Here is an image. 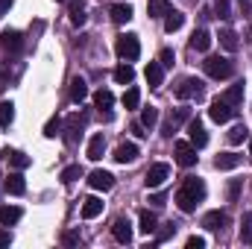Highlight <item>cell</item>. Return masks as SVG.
Returning <instances> with one entry per match:
<instances>
[{
	"label": "cell",
	"mask_w": 252,
	"mask_h": 249,
	"mask_svg": "<svg viewBox=\"0 0 252 249\" xmlns=\"http://www.w3.org/2000/svg\"><path fill=\"white\" fill-rule=\"evenodd\" d=\"M247 135H250V132H247V126L238 124L235 129H232V132H229V144H241V141H244Z\"/></svg>",
	"instance_id": "cell-38"
},
{
	"label": "cell",
	"mask_w": 252,
	"mask_h": 249,
	"mask_svg": "<svg viewBox=\"0 0 252 249\" xmlns=\"http://www.w3.org/2000/svg\"><path fill=\"white\" fill-rule=\"evenodd\" d=\"M6 156H9V161H12L18 170L30 167V156H27V153H21V150H12V153H6Z\"/></svg>",
	"instance_id": "cell-34"
},
{
	"label": "cell",
	"mask_w": 252,
	"mask_h": 249,
	"mask_svg": "<svg viewBox=\"0 0 252 249\" xmlns=\"http://www.w3.org/2000/svg\"><path fill=\"white\" fill-rule=\"evenodd\" d=\"M109 12H112V21L115 24H129L132 21V6L129 3H115Z\"/></svg>",
	"instance_id": "cell-23"
},
{
	"label": "cell",
	"mask_w": 252,
	"mask_h": 249,
	"mask_svg": "<svg viewBox=\"0 0 252 249\" xmlns=\"http://www.w3.org/2000/svg\"><path fill=\"white\" fill-rule=\"evenodd\" d=\"M132 79H135V70H132V64H118L115 67V82L118 85H132Z\"/></svg>",
	"instance_id": "cell-29"
},
{
	"label": "cell",
	"mask_w": 252,
	"mask_h": 249,
	"mask_svg": "<svg viewBox=\"0 0 252 249\" xmlns=\"http://www.w3.org/2000/svg\"><path fill=\"white\" fill-rule=\"evenodd\" d=\"M205 199V182L202 179H196V176H188L185 179V185L179 187V193H176V205H179V211H196V205Z\"/></svg>",
	"instance_id": "cell-1"
},
{
	"label": "cell",
	"mask_w": 252,
	"mask_h": 249,
	"mask_svg": "<svg viewBox=\"0 0 252 249\" xmlns=\"http://www.w3.org/2000/svg\"><path fill=\"white\" fill-rule=\"evenodd\" d=\"M196 147L193 144H188V141H179L176 144V164H182V167H193L196 164Z\"/></svg>",
	"instance_id": "cell-8"
},
{
	"label": "cell",
	"mask_w": 252,
	"mask_h": 249,
	"mask_svg": "<svg viewBox=\"0 0 252 249\" xmlns=\"http://www.w3.org/2000/svg\"><path fill=\"white\" fill-rule=\"evenodd\" d=\"M188 138L196 150H202L208 144V132H205V126L199 124V121H188Z\"/></svg>",
	"instance_id": "cell-10"
},
{
	"label": "cell",
	"mask_w": 252,
	"mask_h": 249,
	"mask_svg": "<svg viewBox=\"0 0 252 249\" xmlns=\"http://www.w3.org/2000/svg\"><path fill=\"white\" fill-rule=\"evenodd\" d=\"M202 67H205V73H208L211 79H229V76L235 73L232 62L223 59V56H208V59L202 62Z\"/></svg>",
	"instance_id": "cell-2"
},
{
	"label": "cell",
	"mask_w": 252,
	"mask_h": 249,
	"mask_svg": "<svg viewBox=\"0 0 252 249\" xmlns=\"http://www.w3.org/2000/svg\"><path fill=\"white\" fill-rule=\"evenodd\" d=\"M64 244H67V247H76V244H82V238H79L76 232H67V235H64Z\"/></svg>",
	"instance_id": "cell-45"
},
{
	"label": "cell",
	"mask_w": 252,
	"mask_h": 249,
	"mask_svg": "<svg viewBox=\"0 0 252 249\" xmlns=\"http://www.w3.org/2000/svg\"><path fill=\"white\" fill-rule=\"evenodd\" d=\"M138 220H141V226H138V229H141L144 235H153V232L158 229V217H156L153 211H147V208H144V211L138 214Z\"/></svg>",
	"instance_id": "cell-22"
},
{
	"label": "cell",
	"mask_w": 252,
	"mask_h": 249,
	"mask_svg": "<svg viewBox=\"0 0 252 249\" xmlns=\"http://www.w3.org/2000/svg\"><path fill=\"white\" fill-rule=\"evenodd\" d=\"M0 44H3L6 50L18 53V50H21V32H15V30H6V32L0 35Z\"/></svg>",
	"instance_id": "cell-24"
},
{
	"label": "cell",
	"mask_w": 252,
	"mask_h": 249,
	"mask_svg": "<svg viewBox=\"0 0 252 249\" xmlns=\"http://www.w3.org/2000/svg\"><path fill=\"white\" fill-rule=\"evenodd\" d=\"M9 244H12V235H9V232H3V229H0V247H9Z\"/></svg>",
	"instance_id": "cell-47"
},
{
	"label": "cell",
	"mask_w": 252,
	"mask_h": 249,
	"mask_svg": "<svg viewBox=\"0 0 252 249\" xmlns=\"http://www.w3.org/2000/svg\"><path fill=\"white\" fill-rule=\"evenodd\" d=\"M9 6H12V0H0V18L9 12Z\"/></svg>",
	"instance_id": "cell-49"
},
{
	"label": "cell",
	"mask_w": 252,
	"mask_h": 249,
	"mask_svg": "<svg viewBox=\"0 0 252 249\" xmlns=\"http://www.w3.org/2000/svg\"><path fill=\"white\" fill-rule=\"evenodd\" d=\"M173 235H176V226H173V223H167L164 229H158V235H156V244H164V241H170Z\"/></svg>",
	"instance_id": "cell-39"
},
{
	"label": "cell",
	"mask_w": 252,
	"mask_h": 249,
	"mask_svg": "<svg viewBox=\"0 0 252 249\" xmlns=\"http://www.w3.org/2000/svg\"><path fill=\"white\" fill-rule=\"evenodd\" d=\"M15 121V106L12 103H0V126H9Z\"/></svg>",
	"instance_id": "cell-35"
},
{
	"label": "cell",
	"mask_w": 252,
	"mask_h": 249,
	"mask_svg": "<svg viewBox=\"0 0 252 249\" xmlns=\"http://www.w3.org/2000/svg\"><path fill=\"white\" fill-rule=\"evenodd\" d=\"M103 153H106V138H103V135H94V138L88 141V158H91V161H100Z\"/></svg>",
	"instance_id": "cell-21"
},
{
	"label": "cell",
	"mask_w": 252,
	"mask_h": 249,
	"mask_svg": "<svg viewBox=\"0 0 252 249\" xmlns=\"http://www.w3.org/2000/svg\"><path fill=\"white\" fill-rule=\"evenodd\" d=\"M214 12H217V18H223V21H229V18H232V9H229V0H217V3H214Z\"/></svg>",
	"instance_id": "cell-40"
},
{
	"label": "cell",
	"mask_w": 252,
	"mask_h": 249,
	"mask_svg": "<svg viewBox=\"0 0 252 249\" xmlns=\"http://www.w3.org/2000/svg\"><path fill=\"white\" fill-rule=\"evenodd\" d=\"M138 158V144H132V141H126L121 144L118 150H115V161L118 164H129V161H135Z\"/></svg>",
	"instance_id": "cell-14"
},
{
	"label": "cell",
	"mask_w": 252,
	"mask_h": 249,
	"mask_svg": "<svg viewBox=\"0 0 252 249\" xmlns=\"http://www.w3.org/2000/svg\"><path fill=\"white\" fill-rule=\"evenodd\" d=\"M167 176H170V167L158 161V164H153V167L147 170L144 182H147V187H150V190H156V187H161L164 182H167Z\"/></svg>",
	"instance_id": "cell-6"
},
{
	"label": "cell",
	"mask_w": 252,
	"mask_h": 249,
	"mask_svg": "<svg viewBox=\"0 0 252 249\" xmlns=\"http://www.w3.org/2000/svg\"><path fill=\"white\" fill-rule=\"evenodd\" d=\"M85 97H88V82L82 76H73V82H70V103H82Z\"/></svg>",
	"instance_id": "cell-17"
},
{
	"label": "cell",
	"mask_w": 252,
	"mask_h": 249,
	"mask_svg": "<svg viewBox=\"0 0 252 249\" xmlns=\"http://www.w3.org/2000/svg\"><path fill=\"white\" fill-rule=\"evenodd\" d=\"M118 56L124 59V62H135L138 56H141V41H138V35H132V32H126L118 38Z\"/></svg>",
	"instance_id": "cell-3"
},
{
	"label": "cell",
	"mask_w": 252,
	"mask_h": 249,
	"mask_svg": "<svg viewBox=\"0 0 252 249\" xmlns=\"http://www.w3.org/2000/svg\"><path fill=\"white\" fill-rule=\"evenodd\" d=\"M185 121H188V109H179L176 115H170V118L164 121V126H161V135H164V138H173V132L185 124Z\"/></svg>",
	"instance_id": "cell-13"
},
{
	"label": "cell",
	"mask_w": 252,
	"mask_h": 249,
	"mask_svg": "<svg viewBox=\"0 0 252 249\" xmlns=\"http://www.w3.org/2000/svg\"><path fill=\"white\" fill-rule=\"evenodd\" d=\"M250 32H252V30H250Z\"/></svg>",
	"instance_id": "cell-52"
},
{
	"label": "cell",
	"mask_w": 252,
	"mask_h": 249,
	"mask_svg": "<svg viewBox=\"0 0 252 249\" xmlns=\"http://www.w3.org/2000/svg\"><path fill=\"white\" fill-rule=\"evenodd\" d=\"M241 185H244V179H235L229 190H226V196H229V202H238V193H241Z\"/></svg>",
	"instance_id": "cell-41"
},
{
	"label": "cell",
	"mask_w": 252,
	"mask_h": 249,
	"mask_svg": "<svg viewBox=\"0 0 252 249\" xmlns=\"http://www.w3.org/2000/svg\"><path fill=\"white\" fill-rule=\"evenodd\" d=\"M220 44H223L229 53H235V50H238V35H235L232 30H223V32H220Z\"/></svg>",
	"instance_id": "cell-33"
},
{
	"label": "cell",
	"mask_w": 252,
	"mask_h": 249,
	"mask_svg": "<svg viewBox=\"0 0 252 249\" xmlns=\"http://www.w3.org/2000/svg\"><path fill=\"white\" fill-rule=\"evenodd\" d=\"M223 100H226L229 106H235V109H238V106L244 103V82H235V85L223 94Z\"/></svg>",
	"instance_id": "cell-25"
},
{
	"label": "cell",
	"mask_w": 252,
	"mask_h": 249,
	"mask_svg": "<svg viewBox=\"0 0 252 249\" xmlns=\"http://www.w3.org/2000/svg\"><path fill=\"white\" fill-rule=\"evenodd\" d=\"M82 129H85V118L82 115H70L67 124H64V141L67 144H76L82 138Z\"/></svg>",
	"instance_id": "cell-7"
},
{
	"label": "cell",
	"mask_w": 252,
	"mask_h": 249,
	"mask_svg": "<svg viewBox=\"0 0 252 249\" xmlns=\"http://www.w3.org/2000/svg\"><path fill=\"white\" fill-rule=\"evenodd\" d=\"M158 62H161V67H173V62H176V56H173V50H161V56H158Z\"/></svg>",
	"instance_id": "cell-42"
},
{
	"label": "cell",
	"mask_w": 252,
	"mask_h": 249,
	"mask_svg": "<svg viewBox=\"0 0 252 249\" xmlns=\"http://www.w3.org/2000/svg\"><path fill=\"white\" fill-rule=\"evenodd\" d=\"M241 164V156L238 153H220L217 158H214V167L217 170H235Z\"/></svg>",
	"instance_id": "cell-18"
},
{
	"label": "cell",
	"mask_w": 252,
	"mask_h": 249,
	"mask_svg": "<svg viewBox=\"0 0 252 249\" xmlns=\"http://www.w3.org/2000/svg\"><path fill=\"white\" fill-rule=\"evenodd\" d=\"M85 6L79 3V0H70V24H76V27H82L85 24Z\"/></svg>",
	"instance_id": "cell-31"
},
{
	"label": "cell",
	"mask_w": 252,
	"mask_h": 249,
	"mask_svg": "<svg viewBox=\"0 0 252 249\" xmlns=\"http://www.w3.org/2000/svg\"><path fill=\"white\" fill-rule=\"evenodd\" d=\"M112 235H115L118 244H129V241H132V223H129L126 217H118V220L112 223Z\"/></svg>",
	"instance_id": "cell-11"
},
{
	"label": "cell",
	"mask_w": 252,
	"mask_h": 249,
	"mask_svg": "<svg viewBox=\"0 0 252 249\" xmlns=\"http://www.w3.org/2000/svg\"><path fill=\"white\" fill-rule=\"evenodd\" d=\"M100 214H103V199L88 196V199L82 202V217H85V220H94V217H100Z\"/></svg>",
	"instance_id": "cell-19"
},
{
	"label": "cell",
	"mask_w": 252,
	"mask_h": 249,
	"mask_svg": "<svg viewBox=\"0 0 252 249\" xmlns=\"http://www.w3.org/2000/svg\"><path fill=\"white\" fill-rule=\"evenodd\" d=\"M6 190H9L12 196H21V193L27 190V182H24V176H21V173H9V179H6Z\"/></svg>",
	"instance_id": "cell-28"
},
{
	"label": "cell",
	"mask_w": 252,
	"mask_h": 249,
	"mask_svg": "<svg viewBox=\"0 0 252 249\" xmlns=\"http://www.w3.org/2000/svg\"><path fill=\"white\" fill-rule=\"evenodd\" d=\"M164 199H167L164 193H153V199H150V202H156V205H164Z\"/></svg>",
	"instance_id": "cell-48"
},
{
	"label": "cell",
	"mask_w": 252,
	"mask_h": 249,
	"mask_svg": "<svg viewBox=\"0 0 252 249\" xmlns=\"http://www.w3.org/2000/svg\"><path fill=\"white\" fill-rule=\"evenodd\" d=\"M24 217V211L18 205H0V226H15Z\"/></svg>",
	"instance_id": "cell-16"
},
{
	"label": "cell",
	"mask_w": 252,
	"mask_h": 249,
	"mask_svg": "<svg viewBox=\"0 0 252 249\" xmlns=\"http://www.w3.org/2000/svg\"><path fill=\"white\" fill-rule=\"evenodd\" d=\"M211 47V35L205 32V30H196L193 35H190V50H196V53H205Z\"/></svg>",
	"instance_id": "cell-20"
},
{
	"label": "cell",
	"mask_w": 252,
	"mask_h": 249,
	"mask_svg": "<svg viewBox=\"0 0 252 249\" xmlns=\"http://www.w3.org/2000/svg\"><path fill=\"white\" fill-rule=\"evenodd\" d=\"M138 103H141V91H138V88H126L124 106L126 109H138Z\"/></svg>",
	"instance_id": "cell-36"
},
{
	"label": "cell",
	"mask_w": 252,
	"mask_h": 249,
	"mask_svg": "<svg viewBox=\"0 0 252 249\" xmlns=\"http://www.w3.org/2000/svg\"><path fill=\"white\" fill-rule=\"evenodd\" d=\"M59 126H62V121H59V118H50V124L44 126V135H47V138H53V135L59 132Z\"/></svg>",
	"instance_id": "cell-43"
},
{
	"label": "cell",
	"mask_w": 252,
	"mask_h": 249,
	"mask_svg": "<svg viewBox=\"0 0 252 249\" xmlns=\"http://www.w3.org/2000/svg\"><path fill=\"white\" fill-rule=\"evenodd\" d=\"M112 106H115V94H112L109 88H100V91L94 94V109L103 112V109H112Z\"/></svg>",
	"instance_id": "cell-26"
},
{
	"label": "cell",
	"mask_w": 252,
	"mask_h": 249,
	"mask_svg": "<svg viewBox=\"0 0 252 249\" xmlns=\"http://www.w3.org/2000/svg\"><path fill=\"white\" fill-rule=\"evenodd\" d=\"M238 115V109L235 106H229L223 97H217V100H211V109H208V118L214 121V124H229L232 118Z\"/></svg>",
	"instance_id": "cell-5"
},
{
	"label": "cell",
	"mask_w": 252,
	"mask_h": 249,
	"mask_svg": "<svg viewBox=\"0 0 252 249\" xmlns=\"http://www.w3.org/2000/svg\"><path fill=\"white\" fill-rule=\"evenodd\" d=\"M226 223H229V214H226V211H208V214L202 217V226H205L208 232H220Z\"/></svg>",
	"instance_id": "cell-12"
},
{
	"label": "cell",
	"mask_w": 252,
	"mask_h": 249,
	"mask_svg": "<svg viewBox=\"0 0 252 249\" xmlns=\"http://www.w3.org/2000/svg\"><path fill=\"white\" fill-rule=\"evenodd\" d=\"M144 76H147L150 88H161V79H164V67H161V62H150L147 70H144Z\"/></svg>",
	"instance_id": "cell-15"
},
{
	"label": "cell",
	"mask_w": 252,
	"mask_h": 249,
	"mask_svg": "<svg viewBox=\"0 0 252 249\" xmlns=\"http://www.w3.org/2000/svg\"><path fill=\"white\" fill-rule=\"evenodd\" d=\"M176 97H179V100H202V97H205V85H202V79H193V76L182 79L179 88H176Z\"/></svg>",
	"instance_id": "cell-4"
},
{
	"label": "cell",
	"mask_w": 252,
	"mask_h": 249,
	"mask_svg": "<svg viewBox=\"0 0 252 249\" xmlns=\"http://www.w3.org/2000/svg\"><path fill=\"white\" fill-rule=\"evenodd\" d=\"M82 176V170H79V164H70V167H64L62 170V182L64 185H70V182H76Z\"/></svg>",
	"instance_id": "cell-37"
},
{
	"label": "cell",
	"mask_w": 252,
	"mask_h": 249,
	"mask_svg": "<svg viewBox=\"0 0 252 249\" xmlns=\"http://www.w3.org/2000/svg\"><path fill=\"white\" fill-rule=\"evenodd\" d=\"M182 24H185V15H182V12H173V9H170V12L164 15V30H167V32L182 30Z\"/></svg>",
	"instance_id": "cell-30"
},
{
	"label": "cell",
	"mask_w": 252,
	"mask_h": 249,
	"mask_svg": "<svg viewBox=\"0 0 252 249\" xmlns=\"http://www.w3.org/2000/svg\"><path fill=\"white\" fill-rule=\"evenodd\" d=\"M185 247H188V249H202V247H205V241L193 235V238H188V244H185Z\"/></svg>",
	"instance_id": "cell-46"
},
{
	"label": "cell",
	"mask_w": 252,
	"mask_h": 249,
	"mask_svg": "<svg viewBox=\"0 0 252 249\" xmlns=\"http://www.w3.org/2000/svg\"><path fill=\"white\" fill-rule=\"evenodd\" d=\"M250 156H252V138H250Z\"/></svg>",
	"instance_id": "cell-50"
},
{
	"label": "cell",
	"mask_w": 252,
	"mask_h": 249,
	"mask_svg": "<svg viewBox=\"0 0 252 249\" xmlns=\"http://www.w3.org/2000/svg\"><path fill=\"white\" fill-rule=\"evenodd\" d=\"M241 238H244L247 244H252V217H247V226H244V232H241Z\"/></svg>",
	"instance_id": "cell-44"
},
{
	"label": "cell",
	"mask_w": 252,
	"mask_h": 249,
	"mask_svg": "<svg viewBox=\"0 0 252 249\" xmlns=\"http://www.w3.org/2000/svg\"><path fill=\"white\" fill-rule=\"evenodd\" d=\"M147 12L150 18H164L170 12V0H147Z\"/></svg>",
	"instance_id": "cell-27"
},
{
	"label": "cell",
	"mask_w": 252,
	"mask_h": 249,
	"mask_svg": "<svg viewBox=\"0 0 252 249\" xmlns=\"http://www.w3.org/2000/svg\"><path fill=\"white\" fill-rule=\"evenodd\" d=\"M88 185L94 187V190H112V187H115V176H112L109 170H91Z\"/></svg>",
	"instance_id": "cell-9"
},
{
	"label": "cell",
	"mask_w": 252,
	"mask_h": 249,
	"mask_svg": "<svg viewBox=\"0 0 252 249\" xmlns=\"http://www.w3.org/2000/svg\"><path fill=\"white\" fill-rule=\"evenodd\" d=\"M141 124H144V129H153V126L158 124V109H156V106L144 109V112H141Z\"/></svg>",
	"instance_id": "cell-32"
},
{
	"label": "cell",
	"mask_w": 252,
	"mask_h": 249,
	"mask_svg": "<svg viewBox=\"0 0 252 249\" xmlns=\"http://www.w3.org/2000/svg\"><path fill=\"white\" fill-rule=\"evenodd\" d=\"M56 3H62V0H56Z\"/></svg>",
	"instance_id": "cell-51"
}]
</instances>
